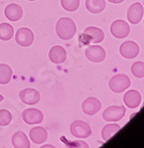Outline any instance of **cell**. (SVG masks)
<instances>
[{"instance_id": "1", "label": "cell", "mask_w": 144, "mask_h": 148, "mask_svg": "<svg viewBox=\"0 0 144 148\" xmlns=\"http://www.w3.org/2000/svg\"><path fill=\"white\" fill-rule=\"evenodd\" d=\"M57 34L60 39L69 40L73 38L77 32V26L74 20L69 17H62L58 20L56 25Z\"/></svg>"}, {"instance_id": "2", "label": "cell", "mask_w": 144, "mask_h": 148, "mask_svg": "<svg viewBox=\"0 0 144 148\" xmlns=\"http://www.w3.org/2000/svg\"><path fill=\"white\" fill-rule=\"evenodd\" d=\"M130 86V80L126 75L118 74L112 77L109 81V88L114 93H122Z\"/></svg>"}, {"instance_id": "3", "label": "cell", "mask_w": 144, "mask_h": 148, "mask_svg": "<svg viewBox=\"0 0 144 148\" xmlns=\"http://www.w3.org/2000/svg\"><path fill=\"white\" fill-rule=\"evenodd\" d=\"M71 133L77 138H88L92 134L91 126L82 120H76L71 124Z\"/></svg>"}, {"instance_id": "4", "label": "cell", "mask_w": 144, "mask_h": 148, "mask_svg": "<svg viewBox=\"0 0 144 148\" xmlns=\"http://www.w3.org/2000/svg\"><path fill=\"white\" fill-rule=\"evenodd\" d=\"M126 113L124 106H110L104 111L103 118L108 122H116L121 120Z\"/></svg>"}, {"instance_id": "5", "label": "cell", "mask_w": 144, "mask_h": 148, "mask_svg": "<svg viewBox=\"0 0 144 148\" xmlns=\"http://www.w3.org/2000/svg\"><path fill=\"white\" fill-rule=\"evenodd\" d=\"M33 40H34V34L29 28L21 27L16 31L15 41L20 47H29L32 45Z\"/></svg>"}, {"instance_id": "6", "label": "cell", "mask_w": 144, "mask_h": 148, "mask_svg": "<svg viewBox=\"0 0 144 148\" xmlns=\"http://www.w3.org/2000/svg\"><path fill=\"white\" fill-rule=\"evenodd\" d=\"M22 119L28 125L40 124L43 120V114L38 109L29 108L22 112Z\"/></svg>"}, {"instance_id": "7", "label": "cell", "mask_w": 144, "mask_h": 148, "mask_svg": "<svg viewBox=\"0 0 144 148\" xmlns=\"http://www.w3.org/2000/svg\"><path fill=\"white\" fill-rule=\"evenodd\" d=\"M85 53L87 59L93 62H101L106 58L105 49L100 45H90L87 47Z\"/></svg>"}, {"instance_id": "8", "label": "cell", "mask_w": 144, "mask_h": 148, "mask_svg": "<svg viewBox=\"0 0 144 148\" xmlns=\"http://www.w3.org/2000/svg\"><path fill=\"white\" fill-rule=\"evenodd\" d=\"M129 32H130V26L124 20L118 19L112 23L111 33L117 38H124V37L128 36Z\"/></svg>"}, {"instance_id": "9", "label": "cell", "mask_w": 144, "mask_h": 148, "mask_svg": "<svg viewBox=\"0 0 144 148\" xmlns=\"http://www.w3.org/2000/svg\"><path fill=\"white\" fill-rule=\"evenodd\" d=\"M139 45L134 41H125L120 47V53L125 59H134L139 55Z\"/></svg>"}, {"instance_id": "10", "label": "cell", "mask_w": 144, "mask_h": 148, "mask_svg": "<svg viewBox=\"0 0 144 148\" xmlns=\"http://www.w3.org/2000/svg\"><path fill=\"white\" fill-rule=\"evenodd\" d=\"M19 98L24 104L27 105H35L40 100V95L38 91L33 88H27L20 91Z\"/></svg>"}, {"instance_id": "11", "label": "cell", "mask_w": 144, "mask_h": 148, "mask_svg": "<svg viewBox=\"0 0 144 148\" xmlns=\"http://www.w3.org/2000/svg\"><path fill=\"white\" fill-rule=\"evenodd\" d=\"M102 107V104L97 98H94V97H90L88 99L85 100L82 104V109L83 112L87 115H95L97 114L98 112L100 111Z\"/></svg>"}, {"instance_id": "12", "label": "cell", "mask_w": 144, "mask_h": 148, "mask_svg": "<svg viewBox=\"0 0 144 148\" xmlns=\"http://www.w3.org/2000/svg\"><path fill=\"white\" fill-rule=\"evenodd\" d=\"M143 16V6L141 3L136 2V3L132 4L130 7L128 8V12H127V18L132 24H137L140 22Z\"/></svg>"}, {"instance_id": "13", "label": "cell", "mask_w": 144, "mask_h": 148, "mask_svg": "<svg viewBox=\"0 0 144 148\" xmlns=\"http://www.w3.org/2000/svg\"><path fill=\"white\" fill-rule=\"evenodd\" d=\"M4 14H5L7 19L11 20V21H17L22 17L23 11H22V8L19 4L11 3L5 7Z\"/></svg>"}, {"instance_id": "14", "label": "cell", "mask_w": 144, "mask_h": 148, "mask_svg": "<svg viewBox=\"0 0 144 148\" xmlns=\"http://www.w3.org/2000/svg\"><path fill=\"white\" fill-rule=\"evenodd\" d=\"M49 58L53 64H62L67 60V51L60 45H55L51 49L49 53Z\"/></svg>"}, {"instance_id": "15", "label": "cell", "mask_w": 144, "mask_h": 148, "mask_svg": "<svg viewBox=\"0 0 144 148\" xmlns=\"http://www.w3.org/2000/svg\"><path fill=\"white\" fill-rule=\"evenodd\" d=\"M124 103L128 108L134 109L141 104V95L136 90H130L124 95Z\"/></svg>"}, {"instance_id": "16", "label": "cell", "mask_w": 144, "mask_h": 148, "mask_svg": "<svg viewBox=\"0 0 144 148\" xmlns=\"http://www.w3.org/2000/svg\"><path fill=\"white\" fill-rule=\"evenodd\" d=\"M84 35L89 37L90 41L92 43H99L101 41H103L105 34H104V31L101 28L95 27V26H90L87 27L84 30Z\"/></svg>"}, {"instance_id": "17", "label": "cell", "mask_w": 144, "mask_h": 148, "mask_svg": "<svg viewBox=\"0 0 144 148\" xmlns=\"http://www.w3.org/2000/svg\"><path fill=\"white\" fill-rule=\"evenodd\" d=\"M29 137H30V140L35 144H41L47 139V132L43 127L36 126L30 130Z\"/></svg>"}, {"instance_id": "18", "label": "cell", "mask_w": 144, "mask_h": 148, "mask_svg": "<svg viewBox=\"0 0 144 148\" xmlns=\"http://www.w3.org/2000/svg\"><path fill=\"white\" fill-rule=\"evenodd\" d=\"M11 141H12V145L16 148L30 147V142H29L27 136L22 131H17L16 133H14L11 138Z\"/></svg>"}, {"instance_id": "19", "label": "cell", "mask_w": 144, "mask_h": 148, "mask_svg": "<svg viewBox=\"0 0 144 148\" xmlns=\"http://www.w3.org/2000/svg\"><path fill=\"white\" fill-rule=\"evenodd\" d=\"M86 7L91 13H100L106 7L105 0H86Z\"/></svg>"}, {"instance_id": "20", "label": "cell", "mask_w": 144, "mask_h": 148, "mask_svg": "<svg viewBox=\"0 0 144 148\" xmlns=\"http://www.w3.org/2000/svg\"><path fill=\"white\" fill-rule=\"evenodd\" d=\"M121 129L120 125L115 124V123H112V124H108L102 130V137L105 141H108L118 132Z\"/></svg>"}, {"instance_id": "21", "label": "cell", "mask_w": 144, "mask_h": 148, "mask_svg": "<svg viewBox=\"0 0 144 148\" xmlns=\"http://www.w3.org/2000/svg\"><path fill=\"white\" fill-rule=\"evenodd\" d=\"M12 77V70L8 64H0V85H6L10 82Z\"/></svg>"}, {"instance_id": "22", "label": "cell", "mask_w": 144, "mask_h": 148, "mask_svg": "<svg viewBox=\"0 0 144 148\" xmlns=\"http://www.w3.org/2000/svg\"><path fill=\"white\" fill-rule=\"evenodd\" d=\"M14 34V29L9 23H1L0 24V39L7 41L11 39Z\"/></svg>"}, {"instance_id": "23", "label": "cell", "mask_w": 144, "mask_h": 148, "mask_svg": "<svg viewBox=\"0 0 144 148\" xmlns=\"http://www.w3.org/2000/svg\"><path fill=\"white\" fill-rule=\"evenodd\" d=\"M60 3L64 10L69 12H74L79 8L80 0H60Z\"/></svg>"}, {"instance_id": "24", "label": "cell", "mask_w": 144, "mask_h": 148, "mask_svg": "<svg viewBox=\"0 0 144 148\" xmlns=\"http://www.w3.org/2000/svg\"><path fill=\"white\" fill-rule=\"evenodd\" d=\"M131 72L136 78H144V62H136L131 66Z\"/></svg>"}, {"instance_id": "25", "label": "cell", "mask_w": 144, "mask_h": 148, "mask_svg": "<svg viewBox=\"0 0 144 148\" xmlns=\"http://www.w3.org/2000/svg\"><path fill=\"white\" fill-rule=\"evenodd\" d=\"M12 120V115L8 110H0V126H7Z\"/></svg>"}, {"instance_id": "26", "label": "cell", "mask_w": 144, "mask_h": 148, "mask_svg": "<svg viewBox=\"0 0 144 148\" xmlns=\"http://www.w3.org/2000/svg\"><path fill=\"white\" fill-rule=\"evenodd\" d=\"M109 2H111V3H115V4H119V3H122L124 0H108Z\"/></svg>"}, {"instance_id": "27", "label": "cell", "mask_w": 144, "mask_h": 148, "mask_svg": "<svg viewBox=\"0 0 144 148\" xmlns=\"http://www.w3.org/2000/svg\"><path fill=\"white\" fill-rule=\"evenodd\" d=\"M3 99H4V98H3V96H2V95H0V102H1V101H3Z\"/></svg>"}, {"instance_id": "28", "label": "cell", "mask_w": 144, "mask_h": 148, "mask_svg": "<svg viewBox=\"0 0 144 148\" xmlns=\"http://www.w3.org/2000/svg\"><path fill=\"white\" fill-rule=\"evenodd\" d=\"M28 1H35V0H28Z\"/></svg>"}]
</instances>
